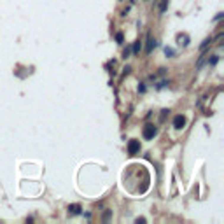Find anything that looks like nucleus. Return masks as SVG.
Instances as JSON below:
<instances>
[{"mask_svg": "<svg viewBox=\"0 0 224 224\" xmlns=\"http://www.w3.org/2000/svg\"><path fill=\"white\" fill-rule=\"evenodd\" d=\"M167 4H168V0H161V4H159V11H161V12L167 11Z\"/></svg>", "mask_w": 224, "mask_h": 224, "instance_id": "obj_8", "label": "nucleus"}, {"mask_svg": "<svg viewBox=\"0 0 224 224\" xmlns=\"http://www.w3.org/2000/svg\"><path fill=\"white\" fill-rule=\"evenodd\" d=\"M138 91H140V93H144V91H145V86H144V84H140V86H138Z\"/></svg>", "mask_w": 224, "mask_h": 224, "instance_id": "obj_14", "label": "nucleus"}, {"mask_svg": "<svg viewBox=\"0 0 224 224\" xmlns=\"http://www.w3.org/2000/svg\"><path fill=\"white\" fill-rule=\"evenodd\" d=\"M217 61H219V58H217V56H212V58L208 60V63H210V65H217Z\"/></svg>", "mask_w": 224, "mask_h": 224, "instance_id": "obj_9", "label": "nucleus"}, {"mask_svg": "<svg viewBox=\"0 0 224 224\" xmlns=\"http://www.w3.org/2000/svg\"><path fill=\"white\" fill-rule=\"evenodd\" d=\"M68 214H70V215H77V214H81V205H79V203L68 205Z\"/></svg>", "mask_w": 224, "mask_h": 224, "instance_id": "obj_4", "label": "nucleus"}, {"mask_svg": "<svg viewBox=\"0 0 224 224\" xmlns=\"http://www.w3.org/2000/svg\"><path fill=\"white\" fill-rule=\"evenodd\" d=\"M223 16H224V12H219V14L214 18V21H219V19H223Z\"/></svg>", "mask_w": 224, "mask_h": 224, "instance_id": "obj_12", "label": "nucleus"}, {"mask_svg": "<svg viewBox=\"0 0 224 224\" xmlns=\"http://www.w3.org/2000/svg\"><path fill=\"white\" fill-rule=\"evenodd\" d=\"M173 53H175V51H173L172 47H165V55L167 56H173Z\"/></svg>", "mask_w": 224, "mask_h": 224, "instance_id": "obj_10", "label": "nucleus"}, {"mask_svg": "<svg viewBox=\"0 0 224 224\" xmlns=\"http://www.w3.org/2000/svg\"><path fill=\"white\" fill-rule=\"evenodd\" d=\"M210 42H212V39H205V40L201 42V46H200V49H201V51H205V49H207V46H208Z\"/></svg>", "mask_w": 224, "mask_h": 224, "instance_id": "obj_7", "label": "nucleus"}, {"mask_svg": "<svg viewBox=\"0 0 224 224\" xmlns=\"http://www.w3.org/2000/svg\"><path fill=\"white\" fill-rule=\"evenodd\" d=\"M138 151H140V142L138 140H130L128 142V154L130 156H135Z\"/></svg>", "mask_w": 224, "mask_h": 224, "instance_id": "obj_2", "label": "nucleus"}, {"mask_svg": "<svg viewBox=\"0 0 224 224\" xmlns=\"http://www.w3.org/2000/svg\"><path fill=\"white\" fill-rule=\"evenodd\" d=\"M135 221H137V223H138V224H140V223L144 224V223H145V217H137Z\"/></svg>", "mask_w": 224, "mask_h": 224, "instance_id": "obj_13", "label": "nucleus"}, {"mask_svg": "<svg viewBox=\"0 0 224 224\" xmlns=\"http://www.w3.org/2000/svg\"><path fill=\"white\" fill-rule=\"evenodd\" d=\"M173 126H175L177 130H182V128L186 126V117H184V116H180V114H179V116H175V117H173Z\"/></svg>", "mask_w": 224, "mask_h": 224, "instance_id": "obj_3", "label": "nucleus"}, {"mask_svg": "<svg viewBox=\"0 0 224 224\" xmlns=\"http://www.w3.org/2000/svg\"><path fill=\"white\" fill-rule=\"evenodd\" d=\"M109 215H111V212L107 210V212H105V215H103V221H107V219H109Z\"/></svg>", "mask_w": 224, "mask_h": 224, "instance_id": "obj_16", "label": "nucleus"}, {"mask_svg": "<svg viewBox=\"0 0 224 224\" xmlns=\"http://www.w3.org/2000/svg\"><path fill=\"white\" fill-rule=\"evenodd\" d=\"M154 40H152V37H151V33H147V46H145V53L147 55H151L152 53V47H154Z\"/></svg>", "mask_w": 224, "mask_h": 224, "instance_id": "obj_5", "label": "nucleus"}, {"mask_svg": "<svg viewBox=\"0 0 224 224\" xmlns=\"http://www.w3.org/2000/svg\"><path fill=\"white\" fill-rule=\"evenodd\" d=\"M130 53H131L130 49H126V51H124V53H123V56H124V58H128V56H130Z\"/></svg>", "mask_w": 224, "mask_h": 224, "instance_id": "obj_15", "label": "nucleus"}, {"mask_svg": "<svg viewBox=\"0 0 224 224\" xmlns=\"http://www.w3.org/2000/svg\"><path fill=\"white\" fill-rule=\"evenodd\" d=\"M116 40H117V42H123V33H121V32L116 33Z\"/></svg>", "mask_w": 224, "mask_h": 224, "instance_id": "obj_11", "label": "nucleus"}, {"mask_svg": "<svg viewBox=\"0 0 224 224\" xmlns=\"http://www.w3.org/2000/svg\"><path fill=\"white\" fill-rule=\"evenodd\" d=\"M140 47H142V44H140V40H137V42L133 44V47H131L133 55H138V53H140Z\"/></svg>", "mask_w": 224, "mask_h": 224, "instance_id": "obj_6", "label": "nucleus"}, {"mask_svg": "<svg viewBox=\"0 0 224 224\" xmlns=\"http://www.w3.org/2000/svg\"><path fill=\"white\" fill-rule=\"evenodd\" d=\"M142 135H144L145 140H152V138L158 135V128H156L154 124H145V126H144V131H142Z\"/></svg>", "mask_w": 224, "mask_h": 224, "instance_id": "obj_1", "label": "nucleus"}]
</instances>
